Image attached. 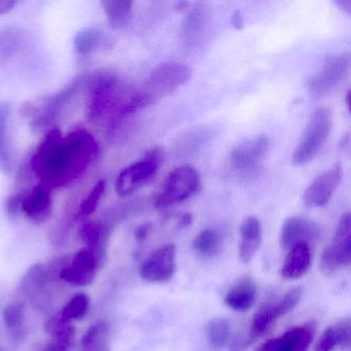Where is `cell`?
Wrapping results in <instances>:
<instances>
[{"label": "cell", "mask_w": 351, "mask_h": 351, "mask_svg": "<svg viewBox=\"0 0 351 351\" xmlns=\"http://www.w3.org/2000/svg\"><path fill=\"white\" fill-rule=\"evenodd\" d=\"M98 154L99 145L89 131L77 129L64 137L59 129H51L32 155L30 167L40 184L51 190L64 188L87 171Z\"/></svg>", "instance_id": "cell-1"}, {"label": "cell", "mask_w": 351, "mask_h": 351, "mask_svg": "<svg viewBox=\"0 0 351 351\" xmlns=\"http://www.w3.org/2000/svg\"><path fill=\"white\" fill-rule=\"evenodd\" d=\"M88 114L97 121L108 116H124L125 108L134 93L116 73L98 71L87 80Z\"/></svg>", "instance_id": "cell-2"}, {"label": "cell", "mask_w": 351, "mask_h": 351, "mask_svg": "<svg viewBox=\"0 0 351 351\" xmlns=\"http://www.w3.org/2000/svg\"><path fill=\"white\" fill-rule=\"evenodd\" d=\"M332 128V114L328 108H319L313 112L303 138L295 147L291 156V163L305 165L315 159L328 141Z\"/></svg>", "instance_id": "cell-3"}, {"label": "cell", "mask_w": 351, "mask_h": 351, "mask_svg": "<svg viewBox=\"0 0 351 351\" xmlns=\"http://www.w3.org/2000/svg\"><path fill=\"white\" fill-rule=\"evenodd\" d=\"M80 84L81 81L75 80L54 95L26 102L22 108V114L30 121L34 130L42 131L50 128L62 114L69 100L79 89Z\"/></svg>", "instance_id": "cell-4"}, {"label": "cell", "mask_w": 351, "mask_h": 351, "mask_svg": "<svg viewBox=\"0 0 351 351\" xmlns=\"http://www.w3.org/2000/svg\"><path fill=\"white\" fill-rule=\"evenodd\" d=\"M163 147H155L147 152L143 159L131 164L119 174L116 192L120 197H127L151 182L164 162Z\"/></svg>", "instance_id": "cell-5"}, {"label": "cell", "mask_w": 351, "mask_h": 351, "mask_svg": "<svg viewBox=\"0 0 351 351\" xmlns=\"http://www.w3.org/2000/svg\"><path fill=\"white\" fill-rule=\"evenodd\" d=\"M106 260V250L82 248L77 254L69 256L59 272V278L79 287L91 285Z\"/></svg>", "instance_id": "cell-6"}, {"label": "cell", "mask_w": 351, "mask_h": 351, "mask_svg": "<svg viewBox=\"0 0 351 351\" xmlns=\"http://www.w3.org/2000/svg\"><path fill=\"white\" fill-rule=\"evenodd\" d=\"M199 186L200 178L197 170L192 166H180L167 176L154 205L157 209H164L184 202L197 192Z\"/></svg>", "instance_id": "cell-7"}, {"label": "cell", "mask_w": 351, "mask_h": 351, "mask_svg": "<svg viewBox=\"0 0 351 351\" xmlns=\"http://www.w3.org/2000/svg\"><path fill=\"white\" fill-rule=\"evenodd\" d=\"M350 64V55L347 53L328 57L308 79V92L316 98L328 95L348 77Z\"/></svg>", "instance_id": "cell-8"}, {"label": "cell", "mask_w": 351, "mask_h": 351, "mask_svg": "<svg viewBox=\"0 0 351 351\" xmlns=\"http://www.w3.org/2000/svg\"><path fill=\"white\" fill-rule=\"evenodd\" d=\"M191 77L192 69L188 65L178 62L162 63L152 71L143 91L154 104L156 100L173 93L188 83Z\"/></svg>", "instance_id": "cell-9"}, {"label": "cell", "mask_w": 351, "mask_h": 351, "mask_svg": "<svg viewBox=\"0 0 351 351\" xmlns=\"http://www.w3.org/2000/svg\"><path fill=\"white\" fill-rule=\"evenodd\" d=\"M351 262V217L344 213L337 226L332 241L324 248L320 258V272L326 276L336 273L339 269L349 266Z\"/></svg>", "instance_id": "cell-10"}, {"label": "cell", "mask_w": 351, "mask_h": 351, "mask_svg": "<svg viewBox=\"0 0 351 351\" xmlns=\"http://www.w3.org/2000/svg\"><path fill=\"white\" fill-rule=\"evenodd\" d=\"M270 149V138L258 135L238 145L230 155V164L241 176L252 178L258 173Z\"/></svg>", "instance_id": "cell-11"}, {"label": "cell", "mask_w": 351, "mask_h": 351, "mask_svg": "<svg viewBox=\"0 0 351 351\" xmlns=\"http://www.w3.org/2000/svg\"><path fill=\"white\" fill-rule=\"evenodd\" d=\"M176 269V247L169 243L158 248L145 258L139 274L147 282L164 283L171 280Z\"/></svg>", "instance_id": "cell-12"}, {"label": "cell", "mask_w": 351, "mask_h": 351, "mask_svg": "<svg viewBox=\"0 0 351 351\" xmlns=\"http://www.w3.org/2000/svg\"><path fill=\"white\" fill-rule=\"evenodd\" d=\"M315 335V324L295 326L277 338L261 344L256 351H307Z\"/></svg>", "instance_id": "cell-13"}, {"label": "cell", "mask_w": 351, "mask_h": 351, "mask_svg": "<svg viewBox=\"0 0 351 351\" xmlns=\"http://www.w3.org/2000/svg\"><path fill=\"white\" fill-rule=\"evenodd\" d=\"M341 178H342V167L340 164H335L330 169L316 178L306 189L303 195L304 203L308 207H316V208L326 206L336 192Z\"/></svg>", "instance_id": "cell-14"}, {"label": "cell", "mask_w": 351, "mask_h": 351, "mask_svg": "<svg viewBox=\"0 0 351 351\" xmlns=\"http://www.w3.org/2000/svg\"><path fill=\"white\" fill-rule=\"evenodd\" d=\"M211 16L204 5H197L186 11L182 22V40L188 48H197L206 38Z\"/></svg>", "instance_id": "cell-15"}, {"label": "cell", "mask_w": 351, "mask_h": 351, "mask_svg": "<svg viewBox=\"0 0 351 351\" xmlns=\"http://www.w3.org/2000/svg\"><path fill=\"white\" fill-rule=\"evenodd\" d=\"M319 234L317 225L304 217H289L280 232V246L285 252L300 243H309Z\"/></svg>", "instance_id": "cell-16"}, {"label": "cell", "mask_w": 351, "mask_h": 351, "mask_svg": "<svg viewBox=\"0 0 351 351\" xmlns=\"http://www.w3.org/2000/svg\"><path fill=\"white\" fill-rule=\"evenodd\" d=\"M22 213L36 225L48 221L52 213V190L40 182L36 184L30 192L26 193Z\"/></svg>", "instance_id": "cell-17"}, {"label": "cell", "mask_w": 351, "mask_h": 351, "mask_svg": "<svg viewBox=\"0 0 351 351\" xmlns=\"http://www.w3.org/2000/svg\"><path fill=\"white\" fill-rule=\"evenodd\" d=\"M75 50L79 54L92 55L100 51L114 48V40L106 32L97 28H83L73 38Z\"/></svg>", "instance_id": "cell-18"}, {"label": "cell", "mask_w": 351, "mask_h": 351, "mask_svg": "<svg viewBox=\"0 0 351 351\" xmlns=\"http://www.w3.org/2000/svg\"><path fill=\"white\" fill-rule=\"evenodd\" d=\"M46 330L52 338L45 345L43 351L71 350L75 336L73 322H65L57 314L47 322Z\"/></svg>", "instance_id": "cell-19"}, {"label": "cell", "mask_w": 351, "mask_h": 351, "mask_svg": "<svg viewBox=\"0 0 351 351\" xmlns=\"http://www.w3.org/2000/svg\"><path fill=\"white\" fill-rule=\"evenodd\" d=\"M262 243V225L256 217H248L240 227L239 258L250 263Z\"/></svg>", "instance_id": "cell-20"}, {"label": "cell", "mask_w": 351, "mask_h": 351, "mask_svg": "<svg viewBox=\"0 0 351 351\" xmlns=\"http://www.w3.org/2000/svg\"><path fill=\"white\" fill-rule=\"evenodd\" d=\"M311 265L309 243H300L287 252L280 269V275L287 280H293L306 274Z\"/></svg>", "instance_id": "cell-21"}, {"label": "cell", "mask_w": 351, "mask_h": 351, "mask_svg": "<svg viewBox=\"0 0 351 351\" xmlns=\"http://www.w3.org/2000/svg\"><path fill=\"white\" fill-rule=\"evenodd\" d=\"M256 283L250 277H245L240 279L227 291L223 302L234 311H247L256 302Z\"/></svg>", "instance_id": "cell-22"}, {"label": "cell", "mask_w": 351, "mask_h": 351, "mask_svg": "<svg viewBox=\"0 0 351 351\" xmlns=\"http://www.w3.org/2000/svg\"><path fill=\"white\" fill-rule=\"evenodd\" d=\"M351 345V322L349 318L341 320L336 326L326 328L316 343L315 351H332L337 346L349 351Z\"/></svg>", "instance_id": "cell-23"}, {"label": "cell", "mask_w": 351, "mask_h": 351, "mask_svg": "<svg viewBox=\"0 0 351 351\" xmlns=\"http://www.w3.org/2000/svg\"><path fill=\"white\" fill-rule=\"evenodd\" d=\"M110 332L108 322L98 320L82 337L79 351H110Z\"/></svg>", "instance_id": "cell-24"}, {"label": "cell", "mask_w": 351, "mask_h": 351, "mask_svg": "<svg viewBox=\"0 0 351 351\" xmlns=\"http://www.w3.org/2000/svg\"><path fill=\"white\" fill-rule=\"evenodd\" d=\"M100 5L114 29H124L130 24L134 5L131 0H102Z\"/></svg>", "instance_id": "cell-25"}, {"label": "cell", "mask_w": 351, "mask_h": 351, "mask_svg": "<svg viewBox=\"0 0 351 351\" xmlns=\"http://www.w3.org/2000/svg\"><path fill=\"white\" fill-rule=\"evenodd\" d=\"M11 114V104L0 102V172L10 174L13 169L11 152L9 145V119Z\"/></svg>", "instance_id": "cell-26"}, {"label": "cell", "mask_w": 351, "mask_h": 351, "mask_svg": "<svg viewBox=\"0 0 351 351\" xmlns=\"http://www.w3.org/2000/svg\"><path fill=\"white\" fill-rule=\"evenodd\" d=\"M110 227L98 221H87L79 229V238L86 247L106 250Z\"/></svg>", "instance_id": "cell-27"}, {"label": "cell", "mask_w": 351, "mask_h": 351, "mask_svg": "<svg viewBox=\"0 0 351 351\" xmlns=\"http://www.w3.org/2000/svg\"><path fill=\"white\" fill-rule=\"evenodd\" d=\"M25 309L20 302L10 304L3 310V322L11 338L16 342L25 339Z\"/></svg>", "instance_id": "cell-28"}, {"label": "cell", "mask_w": 351, "mask_h": 351, "mask_svg": "<svg viewBox=\"0 0 351 351\" xmlns=\"http://www.w3.org/2000/svg\"><path fill=\"white\" fill-rule=\"evenodd\" d=\"M25 36L18 28H7L0 32V65H5L23 47Z\"/></svg>", "instance_id": "cell-29"}, {"label": "cell", "mask_w": 351, "mask_h": 351, "mask_svg": "<svg viewBox=\"0 0 351 351\" xmlns=\"http://www.w3.org/2000/svg\"><path fill=\"white\" fill-rule=\"evenodd\" d=\"M223 238L215 229H204L196 236L193 241V248L201 256L213 258L221 252Z\"/></svg>", "instance_id": "cell-30"}, {"label": "cell", "mask_w": 351, "mask_h": 351, "mask_svg": "<svg viewBox=\"0 0 351 351\" xmlns=\"http://www.w3.org/2000/svg\"><path fill=\"white\" fill-rule=\"evenodd\" d=\"M90 309V298L87 293H79L73 295L63 307L59 316L65 322H73L85 318Z\"/></svg>", "instance_id": "cell-31"}, {"label": "cell", "mask_w": 351, "mask_h": 351, "mask_svg": "<svg viewBox=\"0 0 351 351\" xmlns=\"http://www.w3.org/2000/svg\"><path fill=\"white\" fill-rule=\"evenodd\" d=\"M231 334L230 324L223 318H215L207 324V339L215 350H221L227 344Z\"/></svg>", "instance_id": "cell-32"}, {"label": "cell", "mask_w": 351, "mask_h": 351, "mask_svg": "<svg viewBox=\"0 0 351 351\" xmlns=\"http://www.w3.org/2000/svg\"><path fill=\"white\" fill-rule=\"evenodd\" d=\"M209 132L210 131L206 129H196L184 135L180 141H178V145L176 147L178 155L186 156L194 153L201 145L208 141Z\"/></svg>", "instance_id": "cell-33"}, {"label": "cell", "mask_w": 351, "mask_h": 351, "mask_svg": "<svg viewBox=\"0 0 351 351\" xmlns=\"http://www.w3.org/2000/svg\"><path fill=\"white\" fill-rule=\"evenodd\" d=\"M104 192H106V180H99L80 205L79 217L85 219L95 213Z\"/></svg>", "instance_id": "cell-34"}, {"label": "cell", "mask_w": 351, "mask_h": 351, "mask_svg": "<svg viewBox=\"0 0 351 351\" xmlns=\"http://www.w3.org/2000/svg\"><path fill=\"white\" fill-rule=\"evenodd\" d=\"M302 295H303V287H295L287 291V295H283L278 302L274 303L279 318L293 311L301 301Z\"/></svg>", "instance_id": "cell-35"}, {"label": "cell", "mask_w": 351, "mask_h": 351, "mask_svg": "<svg viewBox=\"0 0 351 351\" xmlns=\"http://www.w3.org/2000/svg\"><path fill=\"white\" fill-rule=\"evenodd\" d=\"M24 197H25V193L19 192L11 195V196L7 199V202H5V211H7L8 215L12 217V219L17 217V215L21 213Z\"/></svg>", "instance_id": "cell-36"}, {"label": "cell", "mask_w": 351, "mask_h": 351, "mask_svg": "<svg viewBox=\"0 0 351 351\" xmlns=\"http://www.w3.org/2000/svg\"><path fill=\"white\" fill-rule=\"evenodd\" d=\"M250 345V342L248 341L247 337L239 335L232 342L231 348H230L231 350L230 351H245Z\"/></svg>", "instance_id": "cell-37"}, {"label": "cell", "mask_w": 351, "mask_h": 351, "mask_svg": "<svg viewBox=\"0 0 351 351\" xmlns=\"http://www.w3.org/2000/svg\"><path fill=\"white\" fill-rule=\"evenodd\" d=\"M152 229H153L152 223H143V225H141L135 229V237H136V239L139 240V241H143V240H145L149 237V234H151Z\"/></svg>", "instance_id": "cell-38"}, {"label": "cell", "mask_w": 351, "mask_h": 351, "mask_svg": "<svg viewBox=\"0 0 351 351\" xmlns=\"http://www.w3.org/2000/svg\"><path fill=\"white\" fill-rule=\"evenodd\" d=\"M17 3L10 1V0H0V16L7 15L10 12L13 11Z\"/></svg>", "instance_id": "cell-39"}, {"label": "cell", "mask_w": 351, "mask_h": 351, "mask_svg": "<svg viewBox=\"0 0 351 351\" xmlns=\"http://www.w3.org/2000/svg\"><path fill=\"white\" fill-rule=\"evenodd\" d=\"M231 24L235 29H242L243 27V17L240 12H234L231 16Z\"/></svg>", "instance_id": "cell-40"}, {"label": "cell", "mask_w": 351, "mask_h": 351, "mask_svg": "<svg viewBox=\"0 0 351 351\" xmlns=\"http://www.w3.org/2000/svg\"><path fill=\"white\" fill-rule=\"evenodd\" d=\"M336 5L347 14L351 13V0H337Z\"/></svg>", "instance_id": "cell-41"}, {"label": "cell", "mask_w": 351, "mask_h": 351, "mask_svg": "<svg viewBox=\"0 0 351 351\" xmlns=\"http://www.w3.org/2000/svg\"><path fill=\"white\" fill-rule=\"evenodd\" d=\"M192 215H191L190 213H184V215L180 217V223L182 227H188V226H190L191 223H192Z\"/></svg>", "instance_id": "cell-42"}, {"label": "cell", "mask_w": 351, "mask_h": 351, "mask_svg": "<svg viewBox=\"0 0 351 351\" xmlns=\"http://www.w3.org/2000/svg\"><path fill=\"white\" fill-rule=\"evenodd\" d=\"M190 3L182 1V3H178V5H176V10L178 12H186L189 9H190Z\"/></svg>", "instance_id": "cell-43"}, {"label": "cell", "mask_w": 351, "mask_h": 351, "mask_svg": "<svg viewBox=\"0 0 351 351\" xmlns=\"http://www.w3.org/2000/svg\"><path fill=\"white\" fill-rule=\"evenodd\" d=\"M341 145H342V149H346L348 147L349 145V135L346 134L344 137H343L342 141H341Z\"/></svg>", "instance_id": "cell-44"}, {"label": "cell", "mask_w": 351, "mask_h": 351, "mask_svg": "<svg viewBox=\"0 0 351 351\" xmlns=\"http://www.w3.org/2000/svg\"><path fill=\"white\" fill-rule=\"evenodd\" d=\"M345 101H346L347 108H349V106H350V104H349V102H350V91L347 92L346 97H345Z\"/></svg>", "instance_id": "cell-45"}]
</instances>
